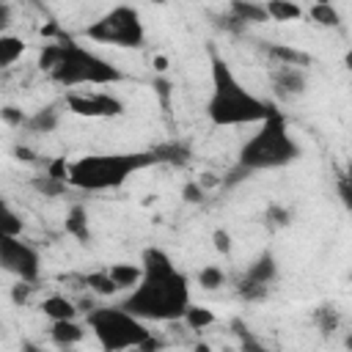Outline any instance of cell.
<instances>
[{
	"label": "cell",
	"instance_id": "39",
	"mask_svg": "<svg viewBox=\"0 0 352 352\" xmlns=\"http://www.w3.org/2000/svg\"><path fill=\"white\" fill-rule=\"evenodd\" d=\"M132 352H162V341L151 336L146 344H140V346H138V349H132Z\"/></svg>",
	"mask_w": 352,
	"mask_h": 352
},
{
	"label": "cell",
	"instance_id": "38",
	"mask_svg": "<svg viewBox=\"0 0 352 352\" xmlns=\"http://www.w3.org/2000/svg\"><path fill=\"white\" fill-rule=\"evenodd\" d=\"M11 25V6L0 3V36H6V28Z\"/></svg>",
	"mask_w": 352,
	"mask_h": 352
},
{
	"label": "cell",
	"instance_id": "19",
	"mask_svg": "<svg viewBox=\"0 0 352 352\" xmlns=\"http://www.w3.org/2000/svg\"><path fill=\"white\" fill-rule=\"evenodd\" d=\"M264 8L272 22H294L302 16V6H297L292 0H267Z\"/></svg>",
	"mask_w": 352,
	"mask_h": 352
},
{
	"label": "cell",
	"instance_id": "8",
	"mask_svg": "<svg viewBox=\"0 0 352 352\" xmlns=\"http://www.w3.org/2000/svg\"><path fill=\"white\" fill-rule=\"evenodd\" d=\"M0 264L6 272H11L16 280L25 283H36L41 272L38 250L22 236H0Z\"/></svg>",
	"mask_w": 352,
	"mask_h": 352
},
{
	"label": "cell",
	"instance_id": "45",
	"mask_svg": "<svg viewBox=\"0 0 352 352\" xmlns=\"http://www.w3.org/2000/svg\"><path fill=\"white\" fill-rule=\"evenodd\" d=\"M344 346H346V349H349V352H352V333H349V336H346V338H344Z\"/></svg>",
	"mask_w": 352,
	"mask_h": 352
},
{
	"label": "cell",
	"instance_id": "24",
	"mask_svg": "<svg viewBox=\"0 0 352 352\" xmlns=\"http://www.w3.org/2000/svg\"><path fill=\"white\" fill-rule=\"evenodd\" d=\"M314 322H316V327H319L324 336H330V333L338 330L341 316H338V311H336L333 305H319V308L314 311Z\"/></svg>",
	"mask_w": 352,
	"mask_h": 352
},
{
	"label": "cell",
	"instance_id": "3",
	"mask_svg": "<svg viewBox=\"0 0 352 352\" xmlns=\"http://www.w3.org/2000/svg\"><path fill=\"white\" fill-rule=\"evenodd\" d=\"M157 165L151 148L148 151H107V154H82L69 160V187L82 192H104L121 187L129 176L143 168Z\"/></svg>",
	"mask_w": 352,
	"mask_h": 352
},
{
	"label": "cell",
	"instance_id": "11",
	"mask_svg": "<svg viewBox=\"0 0 352 352\" xmlns=\"http://www.w3.org/2000/svg\"><path fill=\"white\" fill-rule=\"evenodd\" d=\"M242 278H248V280H253V283H258V286H270V283L278 278V261H275V256H272L270 250L258 253V256L253 258V264H248V270H245Z\"/></svg>",
	"mask_w": 352,
	"mask_h": 352
},
{
	"label": "cell",
	"instance_id": "23",
	"mask_svg": "<svg viewBox=\"0 0 352 352\" xmlns=\"http://www.w3.org/2000/svg\"><path fill=\"white\" fill-rule=\"evenodd\" d=\"M308 16H311L316 25H322V28H338V25H341V14H338V8L330 6V3H314V6L308 8Z\"/></svg>",
	"mask_w": 352,
	"mask_h": 352
},
{
	"label": "cell",
	"instance_id": "29",
	"mask_svg": "<svg viewBox=\"0 0 352 352\" xmlns=\"http://www.w3.org/2000/svg\"><path fill=\"white\" fill-rule=\"evenodd\" d=\"M234 330H236V338H239V349H242V352H270L242 322H234Z\"/></svg>",
	"mask_w": 352,
	"mask_h": 352
},
{
	"label": "cell",
	"instance_id": "28",
	"mask_svg": "<svg viewBox=\"0 0 352 352\" xmlns=\"http://www.w3.org/2000/svg\"><path fill=\"white\" fill-rule=\"evenodd\" d=\"M0 236H22V217L6 204L3 206V220H0Z\"/></svg>",
	"mask_w": 352,
	"mask_h": 352
},
{
	"label": "cell",
	"instance_id": "20",
	"mask_svg": "<svg viewBox=\"0 0 352 352\" xmlns=\"http://www.w3.org/2000/svg\"><path fill=\"white\" fill-rule=\"evenodd\" d=\"M22 52H25V41L19 36H14V33L0 36V66L3 69H11L22 58Z\"/></svg>",
	"mask_w": 352,
	"mask_h": 352
},
{
	"label": "cell",
	"instance_id": "22",
	"mask_svg": "<svg viewBox=\"0 0 352 352\" xmlns=\"http://www.w3.org/2000/svg\"><path fill=\"white\" fill-rule=\"evenodd\" d=\"M85 286H88L94 294H99V297H113L116 292H121V289L116 286V280L110 278L107 270H96V272L85 275Z\"/></svg>",
	"mask_w": 352,
	"mask_h": 352
},
{
	"label": "cell",
	"instance_id": "42",
	"mask_svg": "<svg viewBox=\"0 0 352 352\" xmlns=\"http://www.w3.org/2000/svg\"><path fill=\"white\" fill-rule=\"evenodd\" d=\"M154 69H157V72H165V69H168V58H165V55H157V58H154Z\"/></svg>",
	"mask_w": 352,
	"mask_h": 352
},
{
	"label": "cell",
	"instance_id": "36",
	"mask_svg": "<svg viewBox=\"0 0 352 352\" xmlns=\"http://www.w3.org/2000/svg\"><path fill=\"white\" fill-rule=\"evenodd\" d=\"M182 198H184L187 204H198V201H204V187H201L198 182H187L184 190H182Z\"/></svg>",
	"mask_w": 352,
	"mask_h": 352
},
{
	"label": "cell",
	"instance_id": "14",
	"mask_svg": "<svg viewBox=\"0 0 352 352\" xmlns=\"http://www.w3.org/2000/svg\"><path fill=\"white\" fill-rule=\"evenodd\" d=\"M267 55L275 60V66H294V69H305L311 66V55L300 52L289 44H267Z\"/></svg>",
	"mask_w": 352,
	"mask_h": 352
},
{
	"label": "cell",
	"instance_id": "7",
	"mask_svg": "<svg viewBox=\"0 0 352 352\" xmlns=\"http://www.w3.org/2000/svg\"><path fill=\"white\" fill-rule=\"evenodd\" d=\"M85 36L96 44H110V47H121V50H138L146 41V28L143 19L138 14V8L132 6H116L110 11H104L96 22H91L85 28Z\"/></svg>",
	"mask_w": 352,
	"mask_h": 352
},
{
	"label": "cell",
	"instance_id": "30",
	"mask_svg": "<svg viewBox=\"0 0 352 352\" xmlns=\"http://www.w3.org/2000/svg\"><path fill=\"white\" fill-rule=\"evenodd\" d=\"M264 220H267L272 228H283V226L292 223V212H289L286 206H280V204H270L267 212H264Z\"/></svg>",
	"mask_w": 352,
	"mask_h": 352
},
{
	"label": "cell",
	"instance_id": "25",
	"mask_svg": "<svg viewBox=\"0 0 352 352\" xmlns=\"http://www.w3.org/2000/svg\"><path fill=\"white\" fill-rule=\"evenodd\" d=\"M182 322H184L190 330H204V327L214 324V314H212L209 308H204V305H190Z\"/></svg>",
	"mask_w": 352,
	"mask_h": 352
},
{
	"label": "cell",
	"instance_id": "12",
	"mask_svg": "<svg viewBox=\"0 0 352 352\" xmlns=\"http://www.w3.org/2000/svg\"><path fill=\"white\" fill-rule=\"evenodd\" d=\"M66 234L74 236L80 245H88L91 242V226H88V209L82 204H74L69 212H66V223H63Z\"/></svg>",
	"mask_w": 352,
	"mask_h": 352
},
{
	"label": "cell",
	"instance_id": "32",
	"mask_svg": "<svg viewBox=\"0 0 352 352\" xmlns=\"http://www.w3.org/2000/svg\"><path fill=\"white\" fill-rule=\"evenodd\" d=\"M0 116H3V121H6L8 126H25V124H28V116H25L19 107H14V104H6V107L0 110Z\"/></svg>",
	"mask_w": 352,
	"mask_h": 352
},
{
	"label": "cell",
	"instance_id": "40",
	"mask_svg": "<svg viewBox=\"0 0 352 352\" xmlns=\"http://www.w3.org/2000/svg\"><path fill=\"white\" fill-rule=\"evenodd\" d=\"M19 352H47V349L38 346L36 341H22V344H19Z\"/></svg>",
	"mask_w": 352,
	"mask_h": 352
},
{
	"label": "cell",
	"instance_id": "33",
	"mask_svg": "<svg viewBox=\"0 0 352 352\" xmlns=\"http://www.w3.org/2000/svg\"><path fill=\"white\" fill-rule=\"evenodd\" d=\"M212 245H214V250H217L220 256H228V253H231V234H228L226 228H217V231L212 234Z\"/></svg>",
	"mask_w": 352,
	"mask_h": 352
},
{
	"label": "cell",
	"instance_id": "27",
	"mask_svg": "<svg viewBox=\"0 0 352 352\" xmlns=\"http://www.w3.org/2000/svg\"><path fill=\"white\" fill-rule=\"evenodd\" d=\"M223 283H226V272H223L217 264L201 267V272H198V286H201V289L212 292V289H220Z\"/></svg>",
	"mask_w": 352,
	"mask_h": 352
},
{
	"label": "cell",
	"instance_id": "37",
	"mask_svg": "<svg viewBox=\"0 0 352 352\" xmlns=\"http://www.w3.org/2000/svg\"><path fill=\"white\" fill-rule=\"evenodd\" d=\"M154 91L160 94L162 104L168 107V104H170V82H168V80H157V82H154Z\"/></svg>",
	"mask_w": 352,
	"mask_h": 352
},
{
	"label": "cell",
	"instance_id": "4",
	"mask_svg": "<svg viewBox=\"0 0 352 352\" xmlns=\"http://www.w3.org/2000/svg\"><path fill=\"white\" fill-rule=\"evenodd\" d=\"M300 154H302V148L292 138L286 118L280 113H275L272 118H267L264 124H258V129L242 143L239 157H236V165L245 173H253V170H275V168L292 165Z\"/></svg>",
	"mask_w": 352,
	"mask_h": 352
},
{
	"label": "cell",
	"instance_id": "35",
	"mask_svg": "<svg viewBox=\"0 0 352 352\" xmlns=\"http://www.w3.org/2000/svg\"><path fill=\"white\" fill-rule=\"evenodd\" d=\"M30 292H33V283L16 280V283H14V289H11V300H14L16 305H25V302H28V297H30Z\"/></svg>",
	"mask_w": 352,
	"mask_h": 352
},
{
	"label": "cell",
	"instance_id": "31",
	"mask_svg": "<svg viewBox=\"0 0 352 352\" xmlns=\"http://www.w3.org/2000/svg\"><path fill=\"white\" fill-rule=\"evenodd\" d=\"M236 292H239L242 300H264V297H267V286H258V283H253V280H248V278L239 280Z\"/></svg>",
	"mask_w": 352,
	"mask_h": 352
},
{
	"label": "cell",
	"instance_id": "18",
	"mask_svg": "<svg viewBox=\"0 0 352 352\" xmlns=\"http://www.w3.org/2000/svg\"><path fill=\"white\" fill-rule=\"evenodd\" d=\"M107 272H110V278L116 280L118 289H129V292H132V289L140 283V278H143V267H140V264H126V261L110 264Z\"/></svg>",
	"mask_w": 352,
	"mask_h": 352
},
{
	"label": "cell",
	"instance_id": "43",
	"mask_svg": "<svg viewBox=\"0 0 352 352\" xmlns=\"http://www.w3.org/2000/svg\"><path fill=\"white\" fill-rule=\"evenodd\" d=\"M192 352H212V346H209V344H204V341H201V344H195V349H192Z\"/></svg>",
	"mask_w": 352,
	"mask_h": 352
},
{
	"label": "cell",
	"instance_id": "10",
	"mask_svg": "<svg viewBox=\"0 0 352 352\" xmlns=\"http://www.w3.org/2000/svg\"><path fill=\"white\" fill-rule=\"evenodd\" d=\"M272 88L283 99H294L305 94V69L294 66H275L272 69Z\"/></svg>",
	"mask_w": 352,
	"mask_h": 352
},
{
	"label": "cell",
	"instance_id": "13",
	"mask_svg": "<svg viewBox=\"0 0 352 352\" xmlns=\"http://www.w3.org/2000/svg\"><path fill=\"white\" fill-rule=\"evenodd\" d=\"M228 14L239 25H258V22H267L270 19L264 3H250V0H234L228 6Z\"/></svg>",
	"mask_w": 352,
	"mask_h": 352
},
{
	"label": "cell",
	"instance_id": "44",
	"mask_svg": "<svg viewBox=\"0 0 352 352\" xmlns=\"http://www.w3.org/2000/svg\"><path fill=\"white\" fill-rule=\"evenodd\" d=\"M344 66H346V69H349V72H352V47H349V52H346V55H344Z\"/></svg>",
	"mask_w": 352,
	"mask_h": 352
},
{
	"label": "cell",
	"instance_id": "2",
	"mask_svg": "<svg viewBox=\"0 0 352 352\" xmlns=\"http://www.w3.org/2000/svg\"><path fill=\"white\" fill-rule=\"evenodd\" d=\"M209 72H212V94L206 102V116L214 126H242V124H264L275 113H280L272 102L250 94L236 74L231 72L228 60L212 47L209 50Z\"/></svg>",
	"mask_w": 352,
	"mask_h": 352
},
{
	"label": "cell",
	"instance_id": "5",
	"mask_svg": "<svg viewBox=\"0 0 352 352\" xmlns=\"http://www.w3.org/2000/svg\"><path fill=\"white\" fill-rule=\"evenodd\" d=\"M50 77H52V82L72 88V91L82 88V85H116V82L126 80V74L116 63H110L107 58L77 44L72 36L63 38V55H60L58 66L50 72Z\"/></svg>",
	"mask_w": 352,
	"mask_h": 352
},
{
	"label": "cell",
	"instance_id": "46",
	"mask_svg": "<svg viewBox=\"0 0 352 352\" xmlns=\"http://www.w3.org/2000/svg\"><path fill=\"white\" fill-rule=\"evenodd\" d=\"M344 176H346V179H349V182H352V162H349V165H346V173H344Z\"/></svg>",
	"mask_w": 352,
	"mask_h": 352
},
{
	"label": "cell",
	"instance_id": "26",
	"mask_svg": "<svg viewBox=\"0 0 352 352\" xmlns=\"http://www.w3.org/2000/svg\"><path fill=\"white\" fill-rule=\"evenodd\" d=\"M66 187H69L66 182H60V179H55V176H50V173L33 179V190H38V192L47 195V198H58V195H63Z\"/></svg>",
	"mask_w": 352,
	"mask_h": 352
},
{
	"label": "cell",
	"instance_id": "16",
	"mask_svg": "<svg viewBox=\"0 0 352 352\" xmlns=\"http://www.w3.org/2000/svg\"><path fill=\"white\" fill-rule=\"evenodd\" d=\"M41 314L50 322H66V319H74L77 316V305L69 297H63V294H50L41 302Z\"/></svg>",
	"mask_w": 352,
	"mask_h": 352
},
{
	"label": "cell",
	"instance_id": "21",
	"mask_svg": "<svg viewBox=\"0 0 352 352\" xmlns=\"http://www.w3.org/2000/svg\"><path fill=\"white\" fill-rule=\"evenodd\" d=\"M58 118H60V113H58V107H41V110H36L30 118H28V129L30 132H52L55 126H58Z\"/></svg>",
	"mask_w": 352,
	"mask_h": 352
},
{
	"label": "cell",
	"instance_id": "1",
	"mask_svg": "<svg viewBox=\"0 0 352 352\" xmlns=\"http://www.w3.org/2000/svg\"><path fill=\"white\" fill-rule=\"evenodd\" d=\"M143 278L140 283L118 302L124 311L143 322H176L184 319L190 302V280L176 270L173 258L160 248L143 250Z\"/></svg>",
	"mask_w": 352,
	"mask_h": 352
},
{
	"label": "cell",
	"instance_id": "41",
	"mask_svg": "<svg viewBox=\"0 0 352 352\" xmlns=\"http://www.w3.org/2000/svg\"><path fill=\"white\" fill-rule=\"evenodd\" d=\"M14 154H16V160H33V151H30V148H25V146H16V148H14Z\"/></svg>",
	"mask_w": 352,
	"mask_h": 352
},
{
	"label": "cell",
	"instance_id": "6",
	"mask_svg": "<svg viewBox=\"0 0 352 352\" xmlns=\"http://www.w3.org/2000/svg\"><path fill=\"white\" fill-rule=\"evenodd\" d=\"M85 324H88V330L94 333L96 344L104 352H129V349H138L140 344H146L154 336L146 327L143 319L132 316L121 305L91 308L88 316H85Z\"/></svg>",
	"mask_w": 352,
	"mask_h": 352
},
{
	"label": "cell",
	"instance_id": "34",
	"mask_svg": "<svg viewBox=\"0 0 352 352\" xmlns=\"http://www.w3.org/2000/svg\"><path fill=\"white\" fill-rule=\"evenodd\" d=\"M338 198H341L344 209L352 214V182L346 176H338Z\"/></svg>",
	"mask_w": 352,
	"mask_h": 352
},
{
	"label": "cell",
	"instance_id": "9",
	"mask_svg": "<svg viewBox=\"0 0 352 352\" xmlns=\"http://www.w3.org/2000/svg\"><path fill=\"white\" fill-rule=\"evenodd\" d=\"M66 107L82 118H118L124 113V102L107 91H69Z\"/></svg>",
	"mask_w": 352,
	"mask_h": 352
},
{
	"label": "cell",
	"instance_id": "15",
	"mask_svg": "<svg viewBox=\"0 0 352 352\" xmlns=\"http://www.w3.org/2000/svg\"><path fill=\"white\" fill-rule=\"evenodd\" d=\"M50 338H52L58 346L69 349V346H74V344H80V341L85 338V327H82L80 322H74V319L52 322V327H50Z\"/></svg>",
	"mask_w": 352,
	"mask_h": 352
},
{
	"label": "cell",
	"instance_id": "17",
	"mask_svg": "<svg viewBox=\"0 0 352 352\" xmlns=\"http://www.w3.org/2000/svg\"><path fill=\"white\" fill-rule=\"evenodd\" d=\"M157 165L165 162V165H187L190 162V146L187 143H179V140H168V143H160L151 148Z\"/></svg>",
	"mask_w": 352,
	"mask_h": 352
}]
</instances>
